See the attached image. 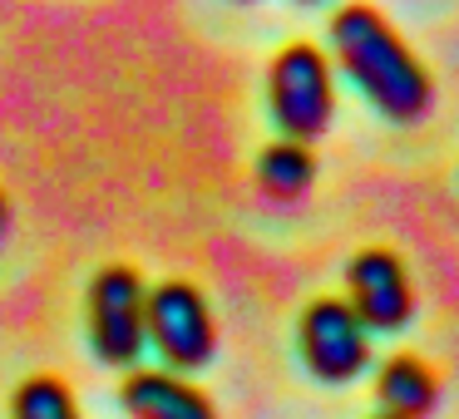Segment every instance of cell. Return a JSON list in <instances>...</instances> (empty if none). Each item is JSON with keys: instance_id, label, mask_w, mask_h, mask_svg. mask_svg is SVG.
Here are the masks:
<instances>
[{"instance_id": "4", "label": "cell", "mask_w": 459, "mask_h": 419, "mask_svg": "<svg viewBox=\"0 0 459 419\" xmlns=\"http://www.w3.org/2000/svg\"><path fill=\"white\" fill-rule=\"evenodd\" d=\"M143 330H149V346L163 355V365H173L178 375L203 370L218 355V321L212 306L193 281H159L143 296Z\"/></svg>"}, {"instance_id": "12", "label": "cell", "mask_w": 459, "mask_h": 419, "mask_svg": "<svg viewBox=\"0 0 459 419\" xmlns=\"http://www.w3.org/2000/svg\"><path fill=\"white\" fill-rule=\"evenodd\" d=\"M301 5H321V0H301Z\"/></svg>"}, {"instance_id": "11", "label": "cell", "mask_w": 459, "mask_h": 419, "mask_svg": "<svg viewBox=\"0 0 459 419\" xmlns=\"http://www.w3.org/2000/svg\"><path fill=\"white\" fill-rule=\"evenodd\" d=\"M11 227H15V208H11V198H5V188H0V247H5Z\"/></svg>"}, {"instance_id": "13", "label": "cell", "mask_w": 459, "mask_h": 419, "mask_svg": "<svg viewBox=\"0 0 459 419\" xmlns=\"http://www.w3.org/2000/svg\"><path fill=\"white\" fill-rule=\"evenodd\" d=\"M376 419H395V415H376Z\"/></svg>"}, {"instance_id": "10", "label": "cell", "mask_w": 459, "mask_h": 419, "mask_svg": "<svg viewBox=\"0 0 459 419\" xmlns=\"http://www.w3.org/2000/svg\"><path fill=\"white\" fill-rule=\"evenodd\" d=\"M11 419H80V399L60 375H30L11 395Z\"/></svg>"}, {"instance_id": "7", "label": "cell", "mask_w": 459, "mask_h": 419, "mask_svg": "<svg viewBox=\"0 0 459 419\" xmlns=\"http://www.w3.org/2000/svg\"><path fill=\"white\" fill-rule=\"evenodd\" d=\"M119 405L129 419H218L212 399L178 370L134 365L119 385Z\"/></svg>"}, {"instance_id": "1", "label": "cell", "mask_w": 459, "mask_h": 419, "mask_svg": "<svg viewBox=\"0 0 459 419\" xmlns=\"http://www.w3.org/2000/svg\"><path fill=\"white\" fill-rule=\"evenodd\" d=\"M331 50L336 64L346 70V80L376 104L385 119L395 124H415L429 114L435 104V84H429L425 64L410 55V45L390 30V21L366 5V0H351L331 15Z\"/></svg>"}, {"instance_id": "3", "label": "cell", "mask_w": 459, "mask_h": 419, "mask_svg": "<svg viewBox=\"0 0 459 419\" xmlns=\"http://www.w3.org/2000/svg\"><path fill=\"white\" fill-rule=\"evenodd\" d=\"M267 109L277 119L281 139L311 143L331 129L336 114V84H331V60L307 40H291L277 50L267 70Z\"/></svg>"}, {"instance_id": "2", "label": "cell", "mask_w": 459, "mask_h": 419, "mask_svg": "<svg viewBox=\"0 0 459 419\" xmlns=\"http://www.w3.org/2000/svg\"><path fill=\"white\" fill-rule=\"evenodd\" d=\"M143 296L149 281L129 261H109L90 277L84 291V321H90V350L114 370H134L139 355L149 350V330H143Z\"/></svg>"}, {"instance_id": "9", "label": "cell", "mask_w": 459, "mask_h": 419, "mask_svg": "<svg viewBox=\"0 0 459 419\" xmlns=\"http://www.w3.org/2000/svg\"><path fill=\"white\" fill-rule=\"evenodd\" d=\"M316 183V153L297 139H277L257 153V188L272 202H301Z\"/></svg>"}, {"instance_id": "8", "label": "cell", "mask_w": 459, "mask_h": 419, "mask_svg": "<svg viewBox=\"0 0 459 419\" xmlns=\"http://www.w3.org/2000/svg\"><path fill=\"white\" fill-rule=\"evenodd\" d=\"M376 395H380V415L429 419L439 409V380L429 375V365H420L415 355H395V360L380 365Z\"/></svg>"}, {"instance_id": "6", "label": "cell", "mask_w": 459, "mask_h": 419, "mask_svg": "<svg viewBox=\"0 0 459 419\" xmlns=\"http://www.w3.org/2000/svg\"><path fill=\"white\" fill-rule=\"evenodd\" d=\"M346 301L366 330H405L415 316V286L390 247H366L346 267Z\"/></svg>"}, {"instance_id": "5", "label": "cell", "mask_w": 459, "mask_h": 419, "mask_svg": "<svg viewBox=\"0 0 459 419\" xmlns=\"http://www.w3.org/2000/svg\"><path fill=\"white\" fill-rule=\"evenodd\" d=\"M297 350L301 365L326 385H346L370 365V330L351 311L346 296H316L301 311L297 326Z\"/></svg>"}]
</instances>
